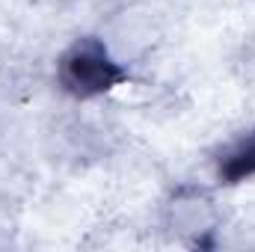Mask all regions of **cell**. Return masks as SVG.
<instances>
[{"label": "cell", "instance_id": "obj_3", "mask_svg": "<svg viewBox=\"0 0 255 252\" xmlns=\"http://www.w3.org/2000/svg\"><path fill=\"white\" fill-rule=\"evenodd\" d=\"M217 178L220 184H241L255 178V127L232 139L217 157Z\"/></svg>", "mask_w": 255, "mask_h": 252}, {"label": "cell", "instance_id": "obj_2", "mask_svg": "<svg viewBox=\"0 0 255 252\" xmlns=\"http://www.w3.org/2000/svg\"><path fill=\"white\" fill-rule=\"evenodd\" d=\"M214 202L199 190H181L169 205V226L178 235H202L214 229Z\"/></svg>", "mask_w": 255, "mask_h": 252}, {"label": "cell", "instance_id": "obj_1", "mask_svg": "<svg viewBox=\"0 0 255 252\" xmlns=\"http://www.w3.org/2000/svg\"><path fill=\"white\" fill-rule=\"evenodd\" d=\"M57 80L68 95L89 101L128 80V68L98 36L74 39L57 60Z\"/></svg>", "mask_w": 255, "mask_h": 252}]
</instances>
